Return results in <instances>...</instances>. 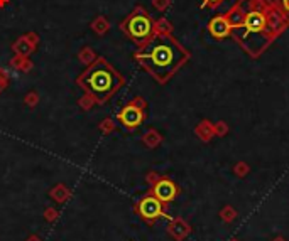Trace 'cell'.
<instances>
[{
	"label": "cell",
	"instance_id": "cell-1",
	"mask_svg": "<svg viewBox=\"0 0 289 241\" xmlns=\"http://www.w3.org/2000/svg\"><path fill=\"white\" fill-rule=\"evenodd\" d=\"M225 17L232 41L250 59H259L289 29V15L276 0H235Z\"/></svg>",
	"mask_w": 289,
	"mask_h": 241
},
{
	"label": "cell",
	"instance_id": "cell-2",
	"mask_svg": "<svg viewBox=\"0 0 289 241\" xmlns=\"http://www.w3.org/2000/svg\"><path fill=\"white\" fill-rule=\"evenodd\" d=\"M190 59V49L172 34L154 35L149 42L134 51V61L158 84L169 83Z\"/></svg>",
	"mask_w": 289,
	"mask_h": 241
},
{
	"label": "cell",
	"instance_id": "cell-3",
	"mask_svg": "<svg viewBox=\"0 0 289 241\" xmlns=\"http://www.w3.org/2000/svg\"><path fill=\"white\" fill-rule=\"evenodd\" d=\"M76 86L95 100L96 105H105L119 93L125 84V76L120 74L112 63L103 56H98L95 63L86 66L82 74L76 76Z\"/></svg>",
	"mask_w": 289,
	"mask_h": 241
},
{
	"label": "cell",
	"instance_id": "cell-4",
	"mask_svg": "<svg viewBox=\"0 0 289 241\" xmlns=\"http://www.w3.org/2000/svg\"><path fill=\"white\" fill-rule=\"evenodd\" d=\"M154 21L156 19L146 10V7L135 5L130 14L119 24V29L128 41L134 42L137 47H142L156 35Z\"/></svg>",
	"mask_w": 289,
	"mask_h": 241
},
{
	"label": "cell",
	"instance_id": "cell-5",
	"mask_svg": "<svg viewBox=\"0 0 289 241\" xmlns=\"http://www.w3.org/2000/svg\"><path fill=\"white\" fill-rule=\"evenodd\" d=\"M134 212L147 224V226H154V224L163 218L169 219L167 206L161 203V201L156 198L154 194H151L149 191L134 203Z\"/></svg>",
	"mask_w": 289,
	"mask_h": 241
},
{
	"label": "cell",
	"instance_id": "cell-6",
	"mask_svg": "<svg viewBox=\"0 0 289 241\" xmlns=\"http://www.w3.org/2000/svg\"><path fill=\"white\" fill-rule=\"evenodd\" d=\"M146 182L149 184V192L154 194L161 203L166 204L169 207V204L181 194V187L174 182L167 175H161L156 171H149L146 174Z\"/></svg>",
	"mask_w": 289,
	"mask_h": 241
},
{
	"label": "cell",
	"instance_id": "cell-7",
	"mask_svg": "<svg viewBox=\"0 0 289 241\" xmlns=\"http://www.w3.org/2000/svg\"><path fill=\"white\" fill-rule=\"evenodd\" d=\"M146 116H147V102L142 96H135V98L127 102L119 110L117 122L122 123V127H125V130L135 132L146 122Z\"/></svg>",
	"mask_w": 289,
	"mask_h": 241
},
{
	"label": "cell",
	"instance_id": "cell-8",
	"mask_svg": "<svg viewBox=\"0 0 289 241\" xmlns=\"http://www.w3.org/2000/svg\"><path fill=\"white\" fill-rule=\"evenodd\" d=\"M38 46H39V35L36 32H27V34H22L21 37H17L15 42H12L10 49L14 51L15 56L31 58V54L36 53Z\"/></svg>",
	"mask_w": 289,
	"mask_h": 241
},
{
	"label": "cell",
	"instance_id": "cell-9",
	"mask_svg": "<svg viewBox=\"0 0 289 241\" xmlns=\"http://www.w3.org/2000/svg\"><path fill=\"white\" fill-rule=\"evenodd\" d=\"M191 231H193L191 224L184 218H181V216L169 218V223H167V226H166V233L174 241H184L191 235Z\"/></svg>",
	"mask_w": 289,
	"mask_h": 241
},
{
	"label": "cell",
	"instance_id": "cell-10",
	"mask_svg": "<svg viewBox=\"0 0 289 241\" xmlns=\"http://www.w3.org/2000/svg\"><path fill=\"white\" fill-rule=\"evenodd\" d=\"M208 29V34L211 35L216 41H223V39L230 37V22H228V19L223 15H215V17L210 19V22H208L206 26Z\"/></svg>",
	"mask_w": 289,
	"mask_h": 241
},
{
	"label": "cell",
	"instance_id": "cell-11",
	"mask_svg": "<svg viewBox=\"0 0 289 241\" xmlns=\"http://www.w3.org/2000/svg\"><path fill=\"white\" fill-rule=\"evenodd\" d=\"M47 196H49V199L54 201L56 204H64V203H68V201L71 199V196H73V191H71V189L68 187L66 184L59 182V184H56V186H53L49 189Z\"/></svg>",
	"mask_w": 289,
	"mask_h": 241
},
{
	"label": "cell",
	"instance_id": "cell-12",
	"mask_svg": "<svg viewBox=\"0 0 289 241\" xmlns=\"http://www.w3.org/2000/svg\"><path fill=\"white\" fill-rule=\"evenodd\" d=\"M195 135L202 140L203 143H210L215 137L213 132V122H210L208 118H203L198 125L195 127Z\"/></svg>",
	"mask_w": 289,
	"mask_h": 241
},
{
	"label": "cell",
	"instance_id": "cell-13",
	"mask_svg": "<svg viewBox=\"0 0 289 241\" xmlns=\"http://www.w3.org/2000/svg\"><path fill=\"white\" fill-rule=\"evenodd\" d=\"M140 142H142V145L146 148H149V150H154V148H158L159 145H163L164 137L161 135V132L156 130V128H149L146 134L140 137Z\"/></svg>",
	"mask_w": 289,
	"mask_h": 241
},
{
	"label": "cell",
	"instance_id": "cell-14",
	"mask_svg": "<svg viewBox=\"0 0 289 241\" xmlns=\"http://www.w3.org/2000/svg\"><path fill=\"white\" fill-rule=\"evenodd\" d=\"M9 66L12 69L19 71V73H29L32 68H34V63L29 58H26V56H14L9 61Z\"/></svg>",
	"mask_w": 289,
	"mask_h": 241
},
{
	"label": "cell",
	"instance_id": "cell-15",
	"mask_svg": "<svg viewBox=\"0 0 289 241\" xmlns=\"http://www.w3.org/2000/svg\"><path fill=\"white\" fill-rule=\"evenodd\" d=\"M90 27L96 35H105L110 31V21H108L105 15H96L93 21H91Z\"/></svg>",
	"mask_w": 289,
	"mask_h": 241
},
{
	"label": "cell",
	"instance_id": "cell-16",
	"mask_svg": "<svg viewBox=\"0 0 289 241\" xmlns=\"http://www.w3.org/2000/svg\"><path fill=\"white\" fill-rule=\"evenodd\" d=\"M154 29H156V35H169L172 34V22L166 17H159L154 21Z\"/></svg>",
	"mask_w": 289,
	"mask_h": 241
},
{
	"label": "cell",
	"instance_id": "cell-17",
	"mask_svg": "<svg viewBox=\"0 0 289 241\" xmlns=\"http://www.w3.org/2000/svg\"><path fill=\"white\" fill-rule=\"evenodd\" d=\"M218 216H220V219H222L225 224H232L237 219L239 212H237V209L234 206H232V204H225L222 209H220Z\"/></svg>",
	"mask_w": 289,
	"mask_h": 241
},
{
	"label": "cell",
	"instance_id": "cell-18",
	"mask_svg": "<svg viewBox=\"0 0 289 241\" xmlns=\"http://www.w3.org/2000/svg\"><path fill=\"white\" fill-rule=\"evenodd\" d=\"M96 58H98V54H96L90 46L82 47V49H80V53H78L80 63H83L85 66H90L91 63H95V61H96Z\"/></svg>",
	"mask_w": 289,
	"mask_h": 241
},
{
	"label": "cell",
	"instance_id": "cell-19",
	"mask_svg": "<svg viewBox=\"0 0 289 241\" xmlns=\"http://www.w3.org/2000/svg\"><path fill=\"white\" fill-rule=\"evenodd\" d=\"M115 128H117V122H115L114 118H103L102 122L98 123V130L102 135H110L115 132Z\"/></svg>",
	"mask_w": 289,
	"mask_h": 241
},
{
	"label": "cell",
	"instance_id": "cell-20",
	"mask_svg": "<svg viewBox=\"0 0 289 241\" xmlns=\"http://www.w3.org/2000/svg\"><path fill=\"white\" fill-rule=\"evenodd\" d=\"M232 171H234V174L239 179H244V177H247L248 172H250V166H248L247 162H244V160H240V162H237L235 166L232 167Z\"/></svg>",
	"mask_w": 289,
	"mask_h": 241
},
{
	"label": "cell",
	"instance_id": "cell-21",
	"mask_svg": "<svg viewBox=\"0 0 289 241\" xmlns=\"http://www.w3.org/2000/svg\"><path fill=\"white\" fill-rule=\"evenodd\" d=\"M213 132H215V137H220V138H223V137L228 135V132H230V127H228L227 122L220 120V122L213 123Z\"/></svg>",
	"mask_w": 289,
	"mask_h": 241
},
{
	"label": "cell",
	"instance_id": "cell-22",
	"mask_svg": "<svg viewBox=\"0 0 289 241\" xmlns=\"http://www.w3.org/2000/svg\"><path fill=\"white\" fill-rule=\"evenodd\" d=\"M95 105H96V103H95V100H93V98H91V96H90V95H86V93H85V95H83V96H82V98H80V100H78V106H80V108H82V110H83V111H90V110H91V108H93Z\"/></svg>",
	"mask_w": 289,
	"mask_h": 241
},
{
	"label": "cell",
	"instance_id": "cell-23",
	"mask_svg": "<svg viewBox=\"0 0 289 241\" xmlns=\"http://www.w3.org/2000/svg\"><path fill=\"white\" fill-rule=\"evenodd\" d=\"M42 216H44V219L47 221V223H56L58 221V218H59V211L56 209L54 206H47L46 209H44V212H42Z\"/></svg>",
	"mask_w": 289,
	"mask_h": 241
},
{
	"label": "cell",
	"instance_id": "cell-24",
	"mask_svg": "<svg viewBox=\"0 0 289 241\" xmlns=\"http://www.w3.org/2000/svg\"><path fill=\"white\" fill-rule=\"evenodd\" d=\"M39 103V95L38 91H29L26 96H24V105H27L31 108V110H34L36 106H38Z\"/></svg>",
	"mask_w": 289,
	"mask_h": 241
},
{
	"label": "cell",
	"instance_id": "cell-25",
	"mask_svg": "<svg viewBox=\"0 0 289 241\" xmlns=\"http://www.w3.org/2000/svg\"><path fill=\"white\" fill-rule=\"evenodd\" d=\"M9 83H10V76L7 73V69L5 68H0V93H3L7 90Z\"/></svg>",
	"mask_w": 289,
	"mask_h": 241
},
{
	"label": "cell",
	"instance_id": "cell-26",
	"mask_svg": "<svg viewBox=\"0 0 289 241\" xmlns=\"http://www.w3.org/2000/svg\"><path fill=\"white\" fill-rule=\"evenodd\" d=\"M151 2L158 12H166L171 7V0H151Z\"/></svg>",
	"mask_w": 289,
	"mask_h": 241
},
{
	"label": "cell",
	"instance_id": "cell-27",
	"mask_svg": "<svg viewBox=\"0 0 289 241\" xmlns=\"http://www.w3.org/2000/svg\"><path fill=\"white\" fill-rule=\"evenodd\" d=\"M225 2V0H202V7L203 9H211V10H215V9H218L220 5Z\"/></svg>",
	"mask_w": 289,
	"mask_h": 241
},
{
	"label": "cell",
	"instance_id": "cell-28",
	"mask_svg": "<svg viewBox=\"0 0 289 241\" xmlns=\"http://www.w3.org/2000/svg\"><path fill=\"white\" fill-rule=\"evenodd\" d=\"M276 3L284 10V14L289 15V0H276Z\"/></svg>",
	"mask_w": 289,
	"mask_h": 241
},
{
	"label": "cell",
	"instance_id": "cell-29",
	"mask_svg": "<svg viewBox=\"0 0 289 241\" xmlns=\"http://www.w3.org/2000/svg\"><path fill=\"white\" fill-rule=\"evenodd\" d=\"M24 241H44V240L39 235H31V236H27V238Z\"/></svg>",
	"mask_w": 289,
	"mask_h": 241
},
{
	"label": "cell",
	"instance_id": "cell-30",
	"mask_svg": "<svg viewBox=\"0 0 289 241\" xmlns=\"http://www.w3.org/2000/svg\"><path fill=\"white\" fill-rule=\"evenodd\" d=\"M10 3V0H0V9H3L5 5H9Z\"/></svg>",
	"mask_w": 289,
	"mask_h": 241
},
{
	"label": "cell",
	"instance_id": "cell-31",
	"mask_svg": "<svg viewBox=\"0 0 289 241\" xmlns=\"http://www.w3.org/2000/svg\"><path fill=\"white\" fill-rule=\"evenodd\" d=\"M272 241H288L284 236H276V238H272Z\"/></svg>",
	"mask_w": 289,
	"mask_h": 241
},
{
	"label": "cell",
	"instance_id": "cell-32",
	"mask_svg": "<svg viewBox=\"0 0 289 241\" xmlns=\"http://www.w3.org/2000/svg\"><path fill=\"white\" fill-rule=\"evenodd\" d=\"M228 241H239V240H237V238H232V240H228Z\"/></svg>",
	"mask_w": 289,
	"mask_h": 241
}]
</instances>
